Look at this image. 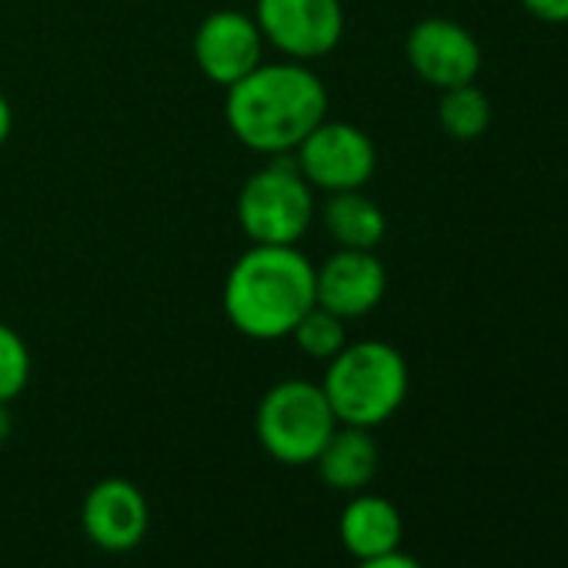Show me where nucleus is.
I'll return each instance as SVG.
<instances>
[{
	"label": "nucleus",
	"instance_id": "f257e3e1",
	"mask_svg": "<svg viewBox=\"0 0 568 568\" xmlns=\"http://www.w3.org/2000/svg\"><path fill=\"white\" fill-rule=\"evenodd\" d=\"M224 91L231 134L267 158L295 154V148L328 118V91L302 61H261Z\"/></svg>",
	"mask_w": 568,
	"mask_h": 568
},
{
	"label": "nucleus",
	"instance_id": "f03ea898",
	"mask_svg": "<svg viewBox=\"0 0 568 568\" xmlns=\"http://www.w3.org/2000/svg\"><path fill=\"white\" fill-rule=\"evenodd\" d=\"M315 305V264L298 244H251L224 277V315L254 338H288Z\"/></svg>",
	"mask_w": 568,
	"mask_h": 568
},
{
	"label": "nucleus",
	"instance_id": "7ed1b4c3",
	"mask_svg": "<svg viewBox=\"0 0 568 568\" xmlns=\"http://www.w3.org/2000/svg\"><path fill=\"white\" fill-rule=\"evenodd\" d=\"M338 425L375 428L392 418L408 395V365L388 342L345 345L322 382Z\"/></svg>",
	"mask_w": 568,
	"mask_h": 568
},
{
	"label": "nucleus",
	"instance_id": "20e7f679",
	"mask_svg": "<svg viewBox=\"0 0 568 568\" xmlns=\"http://www.w3.org/2000/svg\"><path fill=\"white\" fill-rule=\"evenodd\" d=\"M315 187L298 171L295 154H274L237 194V224L251 244H298L315 221Z\"/></svg>",
	"mask_w": 568,
	"mask_h": 568
},
{
	"label": "nucleus",
	"instance_id": "39448f33",
	"mask_svg": "<svg viewBox=\"0 0 568 568\" xmlns=\"http://www.w3.org/2000/svg\"><path fill=\"white\" fill-rule=\"evenodd\" d=\"M254 428L261 448L271 458L284 465H312L338 428V418L322 385L305 378H284L264 392Z\"/></svg>",
	"mask_w": 568,
	"mask_h": 568
},
{
	"label": "nucleus",
	"instance_id": "423d86ee",
	"mask_svg": "<svg viewBox=\"0 0 568 568\" xmlns=\"http://www.w3.org/2000/svg\"><path fill=\"white\" fill-rule=\"evenodd\" d=\"M254 21L264 44L288 61H318L342 44V0H257Z\"/></svg>",
	"mask_w": 568,
	"mask_h": 568
},
{
	"label": "nucleus",
	"instance_id": "0eeeda50",
	"mask_svg": "<svg viewBox=\"0 0 568 568\" xmlns=\"http://www.w3.org/2000/svg\"><path fill=\"white\" fill-rule=\"evenodd\" d=\"M298 171L315 191H358L372 181L378 154L372 138L348 121H322L298 148Z\"/></svg>",
	"mask_w": 568,
	"mask_h": 568
},
{
	"label": "nucleus",
	"instance_id": "6e6552de",
	"mask_svg": "<svg viewBox=\"0 0 568 568\" xmlns=\"http://www.w3.org/2000/svg\"><path fill=\"white\" fill-rule=\"evenodd\" d=\"M405 58L412 64V71L438 88H458V84H471L481 71V48L471 38L468 28L448 21V18H425L408 31L405 41Z\"/></svg>",
	"mask_w": 568,
	"mask_h": 568
},
{
	"label": "nucleus",
	"instance_id": "1a4fd4ad",
	"mask_svg": "<svg viewBox=\"0 0 568 568\" xmlns=\"http://www.w3.org/2000/svg\"><path fill=\"white\" fill-rule=\"evenodd\" d=\"M264 38L251 14L244 11H214L207 14L191 41L194 61L201 74L217 84L231 88L244 74H251L264 61Z\"/></svg>",
	"mask_w": 568,
	"mask_h": 568
},
{
	"label": "nucleus",
	"instance_id": "9d476101",
	"mask_svg": "<svg viewBox=\"0 0 568 568\" xmlns=\"http://www.w3.org/2000/svg\"><path fill=\"white\" fill-rule=\"evenodd\" d=\"M388 288V271L375 251L338 247L315 267V305L352 322L375 312Z\"/></svg>",
	"mask_w": 568,
	"mask_h": 568
},
{
	"label": "nucleus",
	"instance_id": "9b49d317",
	"mask_svg": "<svg viewBox=\"0 0 568 568\" xmlns=\"http://www.w3.org/2000/svg\"><path fill=\"white\" fill-rule=\"evenodd\" d=\"M148 501L144 491L124 478L98 481L81 508V525L88 538L104 551H131L148 535Z\"/></svg>",
	"mask_w": 568,
	"mask_h": 568
},
{
	"label": "nucleus",
	"instance_id": "f8f14e48",
	"mask_svg": "<svg viewBox=\"0 0 568 568\" xmlns=\"http://www.w3.org/2000/svg\"><path fill=\"white\" fill-rule=\"evenodd\" d=\"M338 531H342L345 548L358 561L375 558V555H388V551H398L402 515L392 501H385L378 495H362V498L345 505Z\"/></svg>",
	"mask_w": 568,
	"mask_h": 568
},
{
	"label": "nucleus",
	"instance_id": "ddd939ff",
	"mask_svg": "<svg viewBox=\"0 0 568 568\" xmlns=\"http://www.w3.org/2000/svg\"><path fill=\"white\" fill-rule=\"evenodd\" d=\"M318 475L325 485L338 488V491H355L365 488L375 471H378V445L368 435V428H355V425H338L332 432V438L325 442V448L315 458Z\"/></svg>",
	"mask_w": 568,
	"mask_h": 568
},
{
	"label": "nucleus",
	"instance_id": "4468645a",
	"mask_svg": "<svg viewBox=\"0 0 568 568\" xmlns=\"http://www.w3.org/2000/svg\"><path fill=\"white\" fill-rule=\"evenodd\" d=\"M322 221L338 247H358V251H375L388 231L385 211L362 187L332 191L322 204Z\"/></svg>",
	"mask_w": 568,
	"mask_h": 568
},
{
	"label": "nucleus",
	"instance_id": "2eb2a0df",
	"mask_svg": "<svg viewBox=\"0 0 568 568\" xmlns=\"http://www.w3.org/2000/svg\"><path fill=\"white\" fill-rule=\"evenodd\" d=\"M438 121L455 141H475L491 124V101L481 88H475V81L448 88L438 101Z\"/></svg>",
	"mask_w": 568,
	"mask_h": 568
},
{
	"label": "nucleus",
	"instance_id": "dca6fc26",
	"mask_svg": "<svg viewBox=\"0 0 568 568\" xmlns=\"http://www.w3.org/2000/svg\"><path fill=\"white\" fill-rule=\"evenodd\" d=\"M292 338L298 342V348L315 358V362H332L345 345H348V332H345V318L332 315L322 305H312L302 322L295 325Z\"/></svg>",
	"mask_w": 568,
	"mask_h": 568
},
{
	"label": "nucleus",
	"instance_id": "f3484780",
	"mask_svg": "<svg viewBox=\"0 0 568 568\" xmlns=\"http://www.w3.org/2000/svg\"><path fill=\"white\" fill-rule=\"evenodd\" d=\"M31 382V352L24 338L0 322V405H11Z\"/></svg>",
	"mask_w": 568,
	"mask_h": 568
},
{
	"label": "nucleus",
	"instance_id": "a211bd4d",
	"mask_svg": "<svg viewBox=\"0 0 568 568\" xmlns=\"http://www.w3.org/2000/svg\"><path fill=\"white\" fill-rule=\"evenodd\" d=\"M521 4L545 24H568V0H521Z\"/></svg>",
	"mask_w": 568,
	"mask_h": 568
},
{
	"label": "nucleus",
	"instance_id": "6ab92c4d",
	"mask_svg": "<svg viewBox=\"0 0 568 568\" xmlns=\"http://www.w3.org/2000/svg\"><path fill=\"white\" fill-rule=\"evenodd\" d=\"M358 568H418L408 555L402 551H388V555H375V558H362Z\"/></svg>",
	"mask_w": 568,
	"mask_h": 568
},
{
	"label": "nucleus",
	"instance_id": "aec40b11",
	"mask_svg": "<svg viewBox=\"0 0 568 568\" xmlns=\"http://www.w3.org/2000/svg\"><path fill=\"white\" fill-rule=\"evenodd\" d=\"M11 128H14V111H11V101L4 98V91H0V148H4V141L11 138Z\"/></svg>",
	"mask_w": 568,
	"mask_h": 568
},
{
	"label": "nucleus",
	"instance_id": "412c9836",
	"mask_svg": "<svg viewBox=\"0 0 568 568\" xmlns=\"http://www.w3.org/2000/svg\"><path fill=\"white\" fill-rule=\"evenodd\" d=\"M8 435H11V412H8V405H0V442Z\"/></svg>",
	"mask_w": 568,
	"mask_h": 568
}]
</instances>
